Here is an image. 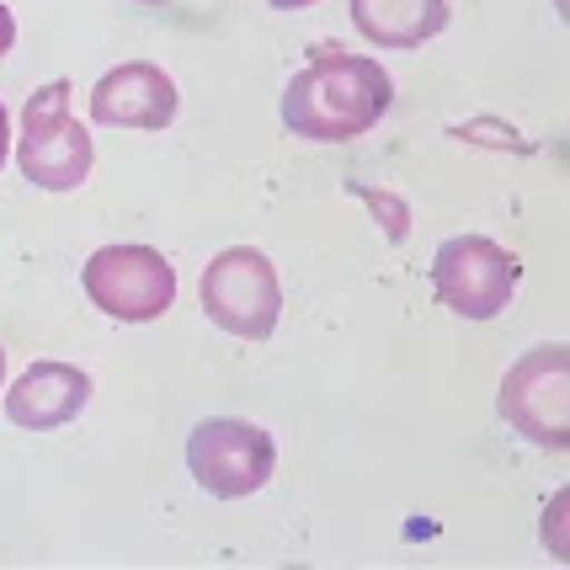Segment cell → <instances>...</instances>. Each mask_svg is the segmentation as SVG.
Instances as JSON below:
<instances>
[{
	"label": "cell",
	"mask_w": 570,
	"mask_h": 570,
	"mask_svg": "<svg viewBox=\"0 0 570 570\" xmlns=\"http://www.w3.org/2000/svg\"><path fill=\"white\" fill-rule=\"evenodd\" d=\"M395 107V80L390 70L352 53L342 43H321L309 65L283 86V128L315 145H347L379 128V118Z\"/></svg>",
	"instance_id": "1"
},
{
	"label": "cell",
	"mask_w": 570,
	"mask_h": 570,
	"mask_svg": "<svg viewBox=\"0 0 570 570\" xmlns=\"http://www.w3.org/2000/svg\"><path fill=\"white\" fill-rule=\"evenodd\" d=\"M97 166V145L86 124L70 112V80L59 75L22 101V134H17V171L43 193H75Z\"/></svg>",
	"instance_id": "2"
},
{
	"label": "cell",
	"mask_w": 570,
	"mask_h": 570,
	"mask_svg": "<svg viewBox=\"0 0 570 570\" xmlns=\"http://www.w3.org/2000/svg\"><path fill=\"white\" fill-rule=\"evenodd\" d=\"M203 315L240 336V342H267L283 321V283H277V267L267 262V250L256 246H229L219 250L208 267H203L198 283Z\"/></svg>",
	"instance_id": "3"
},
{
	"label": "cell",
	"mask_w": 570,
	"mask_h": 570,
	"mask_svg": "<svg viewBox=\"0 0 570 570\" xmlns=\"http://www.w3.org/2000/svg\"><path fill=\"white\" fill-rule=\"evenodd\" d=\"M497 411L518 438L549 448V453H566L570 448V347L549 342V347L522 352L518 363L507 368V379H501Z\"/></svg>",
	"instance_id": "4"
},
{
	"label": "cell",
	"mask_w": 570,
	"mask_h": 570,
	"mask_svg": "<svg viewBox=\"0 0 570 570\" xmlns=\"http://www.w3.org/2000/svg\"><path fill=\"white\" fill-rule=\"evenodd\" d=\"M80 288L107 321L118 325H149L176 304L171 262L155 246H134V240L91 250V262L80 273Z\"/></svg>",
	"instance_id": "5"
},
{
	"label": "cell",
	"mask_w": 570,
	"mask_h": 570,
	"mask_svg": "<svg viewBox=\"0 0 570 570\" xmlns=\"http://www.w3.org/2000/svg\"><path fill=\"white\" fill-rule=\"evenodd\" d=\"M277 470V443L267 426L246 416H208L187 432V474L208 497L240 501L256 497Z\"/></svg>",
	"instance_id": "6"
},
{
	"label": "cell",
	"mask_w": 570,
	"mask_h": 570,
	"mask_svg": "<svg viewBox=\"0 0 570 570\" xmlns=\"http://www.w3.org/2000/svg\"><path fill=\"white\" fill-rule=\"evenodd\" d=\"M518 256L491 235H453L432 256V288L464 321H497L518 294Z\"/></svg>",
	"instance_id": "7"
},
{
	"label": "cell",
	"mask_w": 570,
	"mask_h": 570,
	"mask_svg": "<svg viewBox=\"0 0 570 570\" xmlns=\"http://www.w3.org/2000/svg\"><path fill=\"white\" fill-rule=\"evenodd\" d=\"M176 80L149 59H128L97 80L91 91V118L101 128H134V134H160L176 124Z\"/></svg>",
	"instance_id": "8"
},
{
	"label": "cell",
	"mask_w": 570,
	"mask_h": 570,
	"mask_svg": "<svg viewBox=\"0 0 570 570\" xmlns=\"http://www.w3.org/2000/svg\"><path fill=\"white\" fill-rule=\"evenodd\" d=\"M6 416L22 432H53V426L75 422L91 405V373L75 363H32L17 373V384L0 390Z\"/></svg>",
	"instance_id": "9"
},
{
	"label": "cell",
	"mask_w": 570,
	"mask_h": 570,
	"mask_svg": "<svg viewBox=\"0 0 570 570\" xmlns=\"http://www.w3.org/2000/svg\"><path fill=\"white\" fill-rule=\"evenodd\" d=\"M347 17L357 38H368L373 49H422L453 22V6L448 0H352Z\"/></svg>",
	"instance_id": "10"
},
{
	"label": "cell",
	"mask_w": 570,
	"mask_h": 570,
	"mask_svg": "<svg viewBox=\"0 0 570 570\" xmlns=\"http://www.w3.org/2000/svg\"><path fill=\"white\" fill-rule=\"evenodd\" d=\"M11 43H17V17H11V6H0V59L11 53Z\"/></svg>",
	"instance_id": "11"
},
{
	"label": "cell",
	"mask_w": 570,
	"mask_h": 570,
	"mask_svg": "<svg viewBox=\"0 0 570 570\" xmlns=\"http://www.w3.org/2000/svg\"><path fill=\"white\" fill-rule=\"evenodd\" d=\"M6 160H11V112L0 101V171H6Z\"/></svg>",
	"instance_id": "12"
},
{
	"label": "cell",
	"mask_w": 570,
	"mask_h": 570,
	"mask_svg": "<svg viewBox=\"0 0 570 570\" xmlns=\"http://www.w3.org/2000/svg\"><path fill=\"white\" fill-rule=\"evenodd\" d=\"M273 11H304V6H315V0H267Z\"/></svg>",
	"instance_id": "13"
},
{
	"label": "cell",
	"mask_w": 570,
	"mask_h": 570,
	"mask_svg": "<svg viewBox=\"0 0 570 570\" xmlns=\"http://www.w3.org/2000/svg\"><path fill=\"white\" fill-rule=\"evenodd\" d=\"M0 390H6V347H0Z\"/></svg>",
	"instance_id": "14"
},
{
	"label": "cell",
	"mask_w": 570,
	"mask_h": 570,
	"mask_svg": "<svg viewBox=\"0 0 570 570\" xmlns=\"http://www.w3.org/2000/svg\"><path fill=\"white\" fill-rule=\"evenodd\" d=\"M145 6H160V0H145Z\"/></svg>",
	"instance_id": "15"
}]
</instances>
